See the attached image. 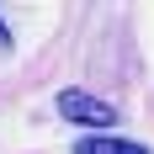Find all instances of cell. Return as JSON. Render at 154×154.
I'll use <instances>...</instances> for the list:
<instances>
[{"instance_id": "obj_1", "label": "cell", "mask_w": 154, "mask_h": 154, "mask_svg": "<svg viewBox=\"0 0 154 154\" xmlns=\"http://www.w3.org/2000/svg\"><path fill=\"white\" fill-rule=\"evenodd\" d=\"M59 117L64 122H75V128H96V133H112V122H117V112L101 101V96L91 91H59Z\"/></svg>"}, {"instance_id": "obj_2", "label": "cell", "mask_w": 154, "mask_h": 154, "mask_svg": "<svg viewBox=\"0 0 154 154\" xmlns=\"http://www.w3.org/2000/svg\"><path fill=\"white\" fill-rule=\"evenodd\" d=\"M75 154H149V149H143V143H133V138L91 133V138H80V143H75Z\"/></svg>"}, {"instance_id": "obj_3", "label": "cell", "mask_w": 154, "mask_h": 154, "mask_svg": "<svg viewBox=\"0 0 154 154\" xmlns=\"http://www.w3.org/2000/svg\"><path fill=\"white\" fill-rule=\"evenodd\" d=\"M11 48V27H5V16H0V53Z\"/></svg>"}]
</instances>
